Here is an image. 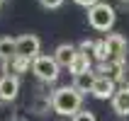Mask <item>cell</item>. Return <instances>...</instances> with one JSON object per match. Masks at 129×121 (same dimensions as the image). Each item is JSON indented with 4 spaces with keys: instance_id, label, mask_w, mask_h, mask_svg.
<instances>
[{
    "instance_id": "9a60e30c",
    "label": "cell",
    "mask_w": 129,
    "mask_h": 121,
    "mask_svg": "<svg viewBox=\"0 0 129 121\" xmlns=\"http://www.w3.org/2000/svg\"><path fill=\"white\" fill-rule=\"evenodd\" d=\"M71 121H98V119H95L93 111H88V109H80V111H76V114L71 116Z\"/></svg>"
},
{
    "instance_id": "52a82bcc",
    "label": "cell",
    "mask_w": 129,
    "mask_h": 121,
    "mask_svg": "<svg viewBox=\"0 0 129 121\" xmlns=\"http://www.w3.org/2000/svg\"><path fill=\"white\" fill-rule=\"evenodd\" d=\"M20 94V78L3 73L0 75V102H15Z\"/></svg>"
},
{
    "instance_id": "2e32d148",
    "label": "cell",
    "mask_w": 129,
    "mask_h": 121,
    "mask_svg": "<svg viewBox=\"0 0 129 121\" xmlns=\"http://www.w3.org/2000/svg\"><path fill=\"white\" fill-rule=\"evenodd\" d=\"M63 3H66V0H39V5H42L44 10H58Z\"/></svg>"
},
{
    "instance_id": "8fae6325",
    "label": "cell",
    "mask_w": 129,
    "mask_h": 121,
    "mask_svg": "<svg viewBox=\"0 0 129 121\" xmlns=\"http://www.w3.org/2000/svg\"><path fill=\"white\" fill-rule=\"evenodd\" d=\"M93 80H95V73L93 70H88V73H80V75H73V90L80 94H85L90 92V87H93Z\"/></svg>"
},
{
    "instance_id": "6da1fadb",
    "label": "cell",
    "mask_w": 129,
    "mask_h": 121,
    "mask_svg": "<svg viewBox=\"0 0 129 121\" xmlns=\"http://www.w3.org/2000/svg\"><path fill=\"white\" fill-rule=\"evenodd\" d=\"M51 109L56 111L58 116H73L76 111H80V104H83V94L76 92L71 85H63L51 92Z\"/></svg>"
},
{
    "instance_id": "4fadbf2b",
    "label": "cell",
    "mask_w": 129,
    "mask_h": 121,
    "mask_svg": "<svg viewBox=\"0 0 129 121\" xmlns=\"http://www.w3.org/2000/svg\"><path fill=\"white\" fill-rule=\"evenodd\" d=\"M93 56L98 58V63H107V49H105V39H98L93 41Z\"/></svg>"
},
{
    "instance_id": "5b68a950",
    "label": "cell",
    "mask_w": 129,
    "mask_h": 121,
    "mask_svg": "<svg viewBox=\"0 0 129 121\" xmlns=\"http://www.w3.org/2000/svg\"><path fill=\"white\" fill-rule=\"evenodd\" d=\"M39 49H42V41L37 34H22L15 39V56H22V58H37L39 56Z\"/></svg>"
},
{
    "instance_id": "8992f818",
    "label": "cell",
    "mask_w": 129,
    "mask_h": 121,
    "mask_svg": "<svg viewBox=\"0 0 129 121\" xmlns=\"http://www.w3.org/2000/svg\"><path fill=\"white\" fill-rule=\"evenodd\" d=\"M115 90H117V82L110 78V75H95L90 94H93L95 99H112Z\"/></svg>"
},
{
    "instance_id": "7c38bea8",
    "label": "cell",
    "mask_w": 129,
    "mask_h": 121,
    "mask_svg": "<svg viewBox=\"0 0 129 121\" xmlns=\"http://www.w3.org/2000/svg\"><path fill=\"white\" fill-rule=\"evenodd\" d=\"M12 56H15V39L0 36V61H10Z\"/></svg>"
},
{
    "instance_id": "277c9868",
    "label": "cell",
    "mask_w": 129,
    "mask_h": 121,
    "mask_svg": "<svg viewBox=\"0 0 129 121\" xmlns=\"http://www.w3.org/2000/svg\"><path fill=\"white\" fill-rule=\"evenodd\" d=\"M105 49H107V63H127L129 44L122 34H107L105 36Z\"/></svg>"
},
{
    "instance_id": "7a4b0ae2",
    "label": "cell",
    "mask_w": 129,
    "mask_h": 121,
    "mask_svg": "<svg viewBox=\"0 0 129 121\" xmlns=\"http://www.w3.org/2000/svg\"><path fill=\"white\" fill-rule=\"evenodd\" d=\"M117 22V12L110 3H95L93 7H88V24L95 32H110Z\"/></svg>"
},
{
    "instance_id": "ac0fdd59",
    "label": "cell",
    "mask_w": 129,
    "mask_h": 121,
    "mask_svg": "<svg viewBox=\"0 0 129 121\" xmlns=\"http://www.w3.org/2000/svg\"><path fill=\"white\" fill-rule=\"evenodd\" d=\"M3 5H5V0H0V10H3Z\"/></svg>"
},
{
    "instance_id": "d6986e66",
    "label": "cell",
    "mask_w": 129,
    "mask_h": 121,
    "mask_svg": "<svg viewBox=\"0 0 129 121\" xmlns=\"http://www.w3.org/2000/svg\"><path fill=\"white\" fill-rule=\"evenodd\" d=\"M122 3H127V0H122Z\"/></svg>"
},
{
    "instance_id": "ba28073f",
    "label": "cell",
    "mask_w": 129,
    "mask_h": 121,
    "mask_svg": "<svg viewBox=\"0 0 129 121\" xmlns=\"http://www.w3.org/2000/svg\"><path fill=\"white\" fill-rule=\"evenodd\" d=\"M110 102H112V111L117 116H129V85L117 87Z\"/></svg>"
},
{
    "instance_id": "30bf717a",
    "label": "cell",
    "mask_w": 129,
    "mask_h": 121,
    "mask_svg": "<svg viewBox=\"0 0 129 121\" xmlns=\"http://www.w3.org/2000/svg\"><path fill=\"white\" fill-rule=\"evenodd\" d=\"M73 56H76V46H73V44H58L51 58L56 61L58 68H68L71 61H73Z\"/></svg>"
},
{
    "instance_id": "5bb4252c",
    "label": "cell",
    "mask_w": 129,
    "mask_h": 121,
    "mask_svg": "<svg viewBox=\"0 0 129 121\" xmlns=\"http://www.w3.org/2000/svg\"><path fill=\"white\" fill-rule=\"evenodd\" d=\"M15 116H17V111L12 109V104L0 102V121H15Z\"/></svg>"
},
{
    "instance_id": "9c48e42d",
    "label": "cell",
    "mask_w": 129,
    "mask_h": 121,
    "mask_svg": "<svg viewBox=\"0 0 129 121\" xmlns=\"http://www.w3.org/2000/svg\"><path fill=\"white\" fill-rule=\"evenodd\" d=\"M68 70H71V75H80V73H88V70H93V58L88 56L85 51L76 49V56H73L71 65H68Z\"/></svg>"
},
{
    "instance_id": "3957f363",
    "label": "cell",
    "mask_w": 129,
    "mask_h": 121,
    "mask_svg": "<svg viewBox=\"0 0 129 121\" xmlns=\"http://www.w3.org/2000/svg\"><path fill=\"white\" fill-rule=\"evenodd\" d=\"M32 73H34L42 82H56L58 80L56 61H54L51 56H44V53H39L37 58H32Z\"/></svg>"
},
{
    "instance_id": "e0dca14e",
    "label": "cell",
    "mask_w": 129,
    "mask_h": 121,
    "mask_svg": "<svg viewBox=\"0 0 129 121\" xmlns=\"http://www.w3.org/2000/svg\"><path fill=\"white\" fill-rule=\"evenodd\" d=\"M73 3H76V5H80V7H85V10H88V7H93L95 3H100V0H73Z\"/></svg>"
}]
</instances>
